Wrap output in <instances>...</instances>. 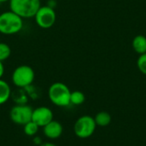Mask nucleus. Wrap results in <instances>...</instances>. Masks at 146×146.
<instances>
[{
    "label": "nucleus",
    "mask_w": 146,
    "mask_h": 146,
    "mask_svg": "<svg viewBox=\"0 0 146 146\" xmlns=\"http://www.w3.org/2000/svg\"><path fill=\"white\" fill-rule=\"evenodd\" d=\"M23 27V20L13 11L0 13V33L4 35L18 33Z\"/></svg>",
    "instance_id": "1"
},
{
    "label": "nucleus",
    "mask_w": 146,
    "mask_h": 146,
    "mask_svg": "<svg viewBox=\"0 0 146 146\" xmlns=\"http://www.w3.org/2000/svg\"><path fill=\"white\" fill-rule=\"evenodd\" d=\"M40 6V0H9L10 10L22 19L34 17Z\"/></svg>",
    "instance_id": "2"
},
{
    "label": "nucleus",
    "mask_w": 146,
    "mask_h": 146,
    "mask_svg": "<svg viewBox=\"0 0 146 146\" xmlns=\"http://www.w3.org/2000/svg\"><path fill=\"white\" fill-rule=\"evenodd\" d=\"M49 98L52 104L59 107H66L70 104L71 91L62 82L53 83L48 91Z\"/></svg>",
    "instance_id": "3"
},
{
    "label": "nucleus",
    "mask_w": 146,
    "mask_h": 146,
    "mask_svg": "<svg viewBox=\"0 0 146 146\" xmlns=\"http://www.w3.org/2000/svg\"><path fill=\"white\" fill-rule=\"evenodd\" d=\"M35 78L34 70L27 65L18 66L12 74V82L17 87H27L30 86Z\"/></svg>",
    "instance_id": "4"
},
{
    "label": "nucleus",
    "mask_w": 146,
    "mask_h": 146,
    "mask_svg": "<svg viewBox=\"0 0 146 146\" xmlns=\"http://www.w3.org/2000/svg\"><path fill=\"white\" fill-rule=\"evenodd\" d=\"M96 127L97 125L93 117L90 115H83L75 121L74 131L77 137L80 139H87L94 133Z\"/></svg>",
    "instance_id": "5"
},
{
    "label": "nucleus",
    "mask_w": 146,
    "mask_h": 146,
    "mask_svg": "<svg viewBox=\"0 0 146 146\" xmlns=\"http://www.w3.org/2000/svg\"><path fill=\"white\" fill-rule=\"evenodd\" d=\"M34 19L36 24L40 28L49 29L55 24L56 20V14L52 7L49 5H44L40 6V8L38 9L34 15Z\"/></svg>",
    "instance_id": "6"
},
{
    "label": "nucleus",
    "mask_w": 146,
    "mask_h": 146,
    "mask_svg": "<svg viewBox=\"0 0 146 146\" xmlns=\"http://www.w3.org/2000/svg\"><path fill=\"white\" fill-rule=\"evenodd\" d=\"M33 110L27 105H15L10 110V120L15 124L24 126L32 121Z\"/></svg>",
    "instance_id": "7"
},
{
    "label": "nucleus",
    "mask_w": 146,
    "mask_h": 146,
    "mask_svg": "<svg viewBox=\"0 0 146 146\" xmlns=\"http://www.w3.org/2000/svg\"><path fill=\"white\" fill-rule=\"evenodd\" d=\"M53 119V113L50 109L48 107L41 106L36 108L33 110L32 121L36 123L39 127H44L49 122H50Z\"/></svg>",
    "instance_id": "8"
},
{
    "label": "nucleus",
    "mask_w": 146,
    "mask_h": 146,
    "mask_svg": "<svg viewBox=\"0 0 146 146\" xmlns=\"http://www.w3.org/2000/svg\"><path fill=\"white\" fill-rule=\"evenodd\" d=\"M44 133L45 137L50 139H55L59 138L63 131L62 124L55 120H52L50 122H49L47 125H45L44 127Z\"/></svg>",
    "instance_id": "9"
},
{
    "label": "nucleus",
    "mask_w": 146,
    "mask_h": 146,
    "mask_svg": "<svg viewBox=\"0 0 146 146\" xmlns=\"http://www.w3.org/2000/svg\"><path fill=\"white\" fill-rule=\"evenodd\" d=\"M133 49L139 55L146 53V37L145 35H137L133 38L132 42Z\"/></svg>",
    "instance_id": "10"
},
{
    "label": "nucleus",
    "mask_w": 146,
    "mask_h": 146,
    "mask_svg": "<svg viewBox=\"0 0 146 146\" xmlns=\"http://www.w3.org/2000/svg\"><path fill=\"white\" fill-rule=\"evenodd\" d=\"M94 120H95L97 126L104 127L109 126L110 124L112 119H111V115L108 112L101 111L96 115V116L94 117Z\"/></svg>",
    "instance_id": "11"
},
{
    "label": "nucleus",
    "mask_w": 146,
    "mask_h": 146,
    "mask_svg": "<svg viewBox=\"0 0 146 146\" xmlns=\"http://www.w3.org/2000/svg\"><path fill=\"white\" fill-rule=\"evenodd\" d=\"M11 90L9 84L0 79V104H5L10 97Z\"/></svg>",
    "instance_id": "12"
},
{
    "label": "nucleus",
    "mask_w": 146,
    "mask_h": 146,
    "mask_svg": "<svg viewBox=\"0 0 146 146\" xmlns=\"http://www.w3.org/2000/svg\"><path fill=\"white\" fill-rule=\"evenodd\" d=\"M86 100L85 94L80 91H74L71 92L70 95V104L74 105H80Z\"/></svg>",
    "instance_id": "13"
},
{
    "label": "nucleus",
    "mask_w": 146,
    "mask_h": 146,
    "mask_svg": "<svg viewBox=\"0 0 146 146\" xmlns=\"http://www.w3.org/2000/svg\"><path fill=\"white\" fill-rule=\"evenodd\" d=\"M23 127H23L24 133L27 136H34L38 133V128H39V127L36 123H34L33 121L27 122Z\"/></svg>",
    "instance_id": "14"
},
{
    "label": "nucleus",
    "mask_w": 146,
    "mask_h": 146,
    "mask_svg": "<svg viewBox=\"0 0 146 146\" xmlns=\"http://www.w3.org/2000/svg\"><path fill=\"white\" fill-rule=\"evenodd\" d=\"M11 55V49L6 43L0 42V61L3 62L7 60Z\"/></svg>",
    "instance_id": "15"
},
{
    "label": "nucleus",
    "mask_w": 146,
    "mask_h": 146,
    "mask_svg": "<svg viewBox=\"0 0 146 146\" xmlns=\"http://www.w3.org/2000/svg\"><path fill=\"white\" fill-rule=\"evenodd\" d=\"M137 67L143 74L146 75V53L139 55L137 60Z\"/></svg>",
    "instance_id": "16"
},
{
    "label": "nucleus",
    "mask_w": 146,
    "mask_h": 146,
    "mask_svg": "<svg viewBox=\"0 0 146 146\" xmlns=\"http://www.w3.org/2000/svg\"><path fill=\"white\" fill-rule=\"evenodd\" d=\"M3 74H4V66H3V62L0 61V79H2Z\"/></svg>",
    "instance_id": "17"
},
{
    "label": "nucleus",
    "mask_w": 146,
    "mask_h": 146,
    "mask_svg": "<svg viewBox=\"0 0 146 146\" xmlns=\"http://www.w3.org/2000/svg\"><path fill=\"white\" fill-rule=\"evenodd\" d=\"M39 146H56L55 144L53 143H50V142H47V143H44V144H41Z\"/></svg>",
    "instance_id": "18"
},
{
    "label": "nucleus",
    "mask_w": 146,
    "mask_h": 146,
    "mask_svg": "<svg viewBox=\"0 0 146 146\" xmlns=\"http://www.w3.org/2000/svg\"><path fill=\"white\" fill-rule=\"evenodd\" d=\"M6 2H9V0H0V3H3Z\"/></svg>",
    "instance_id": "19"
}]
</instances>
